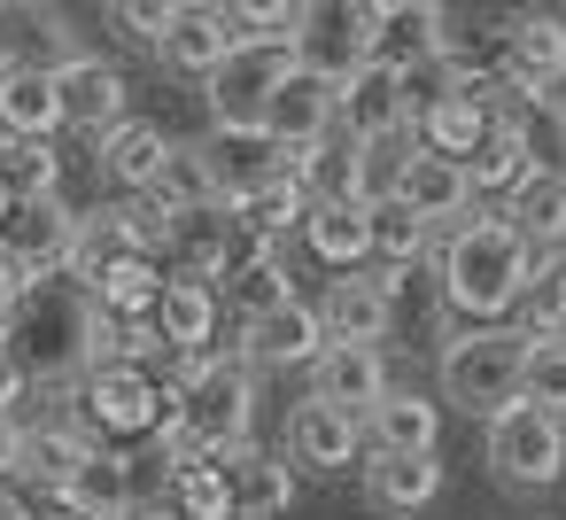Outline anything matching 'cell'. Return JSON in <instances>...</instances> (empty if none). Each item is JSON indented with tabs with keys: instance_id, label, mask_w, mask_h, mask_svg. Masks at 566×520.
Here are the masks:
<instances>
[{
	"instance_id": "cell-9",
	"label": "cell",
	"mask_w": 566,
	"mask_h": 520,
	"mask_svg": "<svg viewBox=\"0 0 566 520\" xmlns=\"http://www.w3.org/2000/svg\"><path fill=\"white\" fill-rule=\"evenodd\" d=\"M334 125L349 133V148H373V141H396V133H411L403 63H396V55L349 63V71H342V110H334Z\"/></svg>"
},
{
	"instance_id": "cell-2",
	"label": "cell",
	"mask_w": 566,
	"mask_h": 520,
	"mask_svg": "<svg viewBox=\"0 0 566 520\" xmlns=\"http://www.w3.org/2000/svg\"><path fill=\"white\" fill-rule=\"evenodd\" d=\"M164 396H171V427H179L202 458L249 450V427H256V365H249V357L179 365V381H171Z\"/></svg>"
},
{
	"instance_id": "cell-25",
	"label": "cell",
	"mask_w": 566,
	"mask_h": 520,
	"mask_svg": "<svg viewBox=\"0 0 566 520\" xmlns=\"http://www.w3.org/2000/svg\"><path fill=\"white\" fill-rule=\"evenodd\" d=\"M551 71H566V17H520L504 40V86L527 102Z\"/></svg>"
},
{
	"instance_id": "cell-7",
	"label": "cell",
	"mask_w": 566,
	"mask_h": 520,
	"mask_svg": "<svg viewBox=\"0 0 566 520\" xmlns=\"http://www.w3.org/2000/svg\"><path fill=\"white\" fill-rule=\"evenodd\" d=\"M295 48H233L218 79H202V102H210V125L233 133V141H264V102L272 86L287 79Z\"/></svg>"
},
{
	"instance_id": "cell-42",
	"label": "cell",
	"mask_w": 566,
	"mask_h": 520,
	"mask_svg": "<svg viewBox=\"0 0 566 520\" xmlns=\"http://www.w3.org/2000/svg\"><path fill=\"white\" fill-rule=\"evenodd\" d=\"M527 110H535V117H551V125H566V71H551V79L527 94Z\"/></svg>"
},
{
	"instance_id": "cell-20",
	"label": "cell",
	"mask_w": 566,
	"mask_h": 520,
	"mask_svg": "<svg viewBox=\"0 0 566 520\" xmlns=\"http://www.w3.org/2000/svg\"><path fill=\"white\" fill-rule=\"evenodd\" d=\"M504 226L535 249V264H551V257L566 249V179H558V171L520 179V195H504Z\"/></svg>"
},
{
	"instance_id": "cell-10",
	"label": "cell",
	"mask_w": 566,
	"mask_h": 520,
	"mask_svg": "<svg viewBox=\"0 0 566 520\" xmlns=\"http://www.w3.org/2000/svg\"><path fill=\"white\" fill-rule=\"evenodd\" d=\"M78 233H86L78 210H63V202H24L17 226L0 233V257H9L32 288H48V280H71V264H78Z\"/></svg>"
},
{
	"instance_id": "cell-4",
	"label": "cell",
	"mask_w": 566,
	"mask_h": 520,
	"mask_svg": "<svg viewBox=\"0 0 566 520\" xmlns=\"http://www.w3.org/2000/svg\"><path fill=\"white\" fill-rule=\"evenodd\" d=\"M527 350H535V334H520V326H465V334H450L442 342V404H458L473 419H496L527 388Z\"/></svg>"
},
{
	"instance_id": "cell-15",
	"label": "cell",
	"mask_w": 566,
	"mask_h": 520,
	"mask_svg": "<svg viewBox=\"0 0 566 520\" xmlns=\"http://www.w3.org/2000/svg\"><path fill=\"white\" fill-rule=\"evenodd\" d=\"M94 156H102V179H109L117 195H156L179 148H171V133H164V125L125 117L117 133H102V141H94Z\"/></svg>"
},
{
	"instance_id": "cell-44",
	"label": "cell",
	"mask_w": 566,
	"mask_h": 520,
	"mask_svg": "<svg viewBox=\"0 0 566 520\" xmlns=\"http://www.w3.org/2000/svg\"><path fill=\"white\" fill-rule=\"evenodd\" d=\"M17 210H24V195L9 187V171H0V233H9V226H17Z\"/></svg>"
},
{
	"instance_id": "cell-13",
	"label": "cell",
	"mask_w": 566,
	"mask_h": 520,
	"mask_svg": "<svg viewBox=\"0 0 566 520\" xmlns=\"http://www.w3.org/2000/svg\"><path fill=\"white\" fill-rule=\"evenodd\" d=\"M357 443H365V419H349V412H334V404L311 396V404L287 412L280 458L303 466V474H342V466H357Z\"/></svg>"
},
{
	"instance_id": "cell-5",
	"label": "cell",
	"mask_w": 566,
	"mask_h": 520,
	"mask_svg": "<svg viewBox=\"0 0 566 520\" xmlns=\"http://www.w3.org/2000/svg\"><path fill=\"white\" fill-rule=\"evenodd\" d=\"M171 419V396H164V381L156 373H140V365H94L86 381H78V427L109 450V443H140V435H156Z\"/></svg>"
},
{
	"instance_id": "cell-34",
	"label": "cell",
	"mask_w": 566,
	"mask_h": 520,
	"mask_svg": "<svg viewBox=\"0 0 566 520\" xmlns=\"http://www.w3.org/2000/svg\"><path fill=\"white\" fill-rule=\"evenodd\" d=\"M226 295H233L241 326H249V319H264V311H280V303H295V288H287V264H280L272 249H264V257H249V264H233Z\"/></svg>"
},
{
	"instance_id": "cell-28",
	"label": "cell",
	"mask_w": 566,
	"mask_h": 520,
	"mask_svg": "<svg viewBox=\"0 0 566 520\" xmlns=\"http://www.w3.org/2000/svg\"><path fill=\"white\" fill-rule=\"evenodd\" d=\"M365 489H373V505H388V512H427V505L442 497V458L373 450V466H365Z\"/></svg>"
},
{
	"instance_id": "cell-30",
	"label": "cell",
	"mask_w": 566,
	"mask_h": 520,
	"mask_svg": "<svg viewBox=\"0 0 566 520\" xmlns=\"http://www.w3.org/2000/svg\"><path fill=\"white\" fill-rule=\"evenodd\" d=\"M280 164H287V179H295L311 202H357V148L318 141V148H295V156H280Z\"/></svg>"
},
{
	"instance_id": "cell-29",
	"label": "cell",
	"mask_w": 566,
	"mask_h": 520,
	"mask_svg": "<svg viewBox=\"0 0 566 520\" xmlns=\"http://www.w3.org/2000/svg\"><path fill=\"white\" fill-rule=\"evenodd\" d=\"M365 233H373V272H411L434 249V226L411 202H373L365 210Z\"/></svg>"
},
{
	"instance_id": "cell-1",
	"label": "cell",
	"mask_w": 566,
	"mask_h": 520,
	"mask_svg": "<svg viewBox=\"0 0 566 520\" xmlns=\"http://www.w3.org/2000/svg\"><path fill=\"white\" fill-rule=\"evenodd\" d=\"M527 280H535V249L504 226V210H481L458 233H442V295L473 326H504V311H520Z\"/></svg>"
},
{
	"instance_id": "cell-40",
	"label": "cell",
	"mask_w": 566,
	"mask_h": 520,
	"mask_svg": "<svg viewBox=\"0 0 566 520\" xmlns=\"http://www.w3.org/2000/svg\"><path fill=\"white\" fill-rule=\"evenodd\" d=\"M24 450H32V427H24L17 412H0V489L24 481Z\"/></svg>"
},
{
	"instance_id": "cell-11",
	"label": "cell",
	"mask_w": 566,
	"mask_h": 520,
	"mask_svg": "<svg viewBox=\"0 0 566 520\" xmlns=\"http://www.w3.org/2000/svg\"><path fill=\"white\" fill-rule=\"evenodd\" d=\"M396 288H403V272H342V280L326 288V303H318L326 342L380 350V342H388V326H396Z\"/></svg>"
},
{
	"instance_id": "cell-27",
	"label": "cell",
	"mask_w": 566,
	"mask_h": 520,
	"mask_svg": "<svg viewBox=\"0 0 566 520\" xmlns=\"http://www.w3.org/2000/svg\"><path fill=\"white\" fill-rule=\"evenodd\" d=\"M164 272H156V257H125V264H109L86 295H94V311L102 319H117V326H148L156 319V303H164Z\"/></svg>"
},
{
	"instance_id": "cell-46",
	"label": "cell",
	"mask_w": 566,
	"mask_h": 520,
	"mask_svg": "<svg viewBox=\"0 0 566 520\" xmlns=\"http://www.w3.org/2000/svg\"><path fill=\"white\" fill-rule=\"evenodd\" d=\"M0 17H9V9H0Z\"/></svg>"
},
{
	"instance_id": "cell-17",
	"label": "cell",
	"mask_w": 566,
	"mask_h": 520,
	"mask_svg": "<svg viewBox=\"0 0 566 520\" xmlns=\"http://www.w3.org/2000/svg\"><path fill=\"white\" fill-rule=\"evenodd\" d=\"M241 350H249V365H318L326 357V319H318V303L295 295V303L249 319L241 326Z\"/></svg>"
},
{
	"instance_id": "cell-37",
	"label": "cell",
	"mask_w": 566,
	"mask_h": 520,
	"mask_svg": "<svg viewBox=\"0 0 566 520\" xmlns=\"http://www.w3.org/2000/svg\"><path fill=\"white\" fill-rule=\"evenodd\" d=\"M0 171H9V187H17L24 202H55V187H63V164L48 156V141H9Z\"/></svg>"
},
{
	"instance_id": "cell-26",
	"label": "cell",
	"mask_w": 566,
	"mask_h": 520,
	"mask_svg": "<svg viewBox=\"0 0 566 520\" xmlns=\"http://www.w3.org/2000/svg\"><path fill=\"white\" fill-rule=\"evenodd\" d=\"M303 249H311L326 272H357V264H373L365 210H357V202H311V218H303Z\"/></svg>"
},
{
	"instance_id": "cell-22",
	"label": "cell",
	"mask_w": 566,
	"mask_h": 520,
	"mask_svg": "<svg viewBox=\"0 0 566 520\" xmlns=\"http://www.w3.org/2000/svg\"><path fill=\"white\" fill-rule=\"evenodd\" d=\"M226 474H233V512L241 520H280L287 505H295V466L280 458V450H233V458H218Z\"/></svg>"
},
{
	"instance_id": "cell-14",
	"label": "cell",
	"mask_w": 566,
	"mask_h": 520,
	"mask_svg": "<svg viewBox=\"0 0 566 520\" xmlns=\"http://www.w3.org/2000/svg\"><path fill=\"white\" fill-rule=\"evenodd\" d=\"M388 388H396L388 381V357L380 350H357V342H326V357L311 365V396L334 404V412H349V419H373Z\"/></svg>"
},
{
	"instance_id": "cell-23",
	"label": "cell",
	"mask_w": 566,
	"mask_h": 520,
	"mask_svg": "<svg viewBox=\"0 0 566 520\" xmlns=\"http://www.w3.org/2000/svg\"><path fill=\"white\" fill-rule=\"evenodd\" d=\"M156 55H164V71H187V79H218V71H226V55H233L226 9H179Z\"/></svg>"
},
{
	"instance_id": "cell-35",
	"label": "cell",
	"mask_w": 566,
	"mask_h": 520,
	"mask_svg": "<svg viewBox=\"0 0 566 520\" xmlns=\"http://www.w3.org/2000/svg\"><path fill=\"white\" fill-rule=\"evenodd\" d=\"M171 512H179V520H241V512H233V474H226V466H187V474H171Z\"/></svg>"
},
{
	"instance_id": "cell-41",
	"label": "cell",
	"mask_w": 566,
	"mask_h": 520,
	"mask_svg": "<svg viewBox=\"0 0 566 520\" xmlns=\"http://www.w3.org/2000/svg\"><path fill=\"white\" fill-rule=\"evenodd\" d=\"M32 303V280L9 264V257H0V342H9V326H17V311Z\"/></svg>"
},
{
	"instance_id": "cell-36",
	"label": "cell",
	"mask_w": 566,
	"mask_h": 520,
	"mask_svg": "<svg viewBox=\"0 0 566 520\" xmlns=\"http://www.w3.org/2000/svg\"><path fill=\"white\" fill-rule=\"evenodd\" d=\"M520 334H535V342L566 334V257L535 264V280H527V295H520Z\"/></svg>"
},
{
	"instance_id": "cell-12",
	"label": "cell",
	"mask_w": 566,
	"mask_h": 520,
	"mask_svg": "<svg viewBox=\"0 0 566 520\" xmlns=\"http://www.w3.org/2000/svg\"><path fill=\"white\" fill-rule=\"evenodd\" d=\"M55 94H63V133H117L133 110V86H125V71L117 63H102V55H71L63 71H55Z\"/></svg>"
},
{
	"instance_id": "cell-43",
	"label": "cell",
	"mask_w": 566,
	"mask_h": 520,
	"mask_svg": "<svg viewBox=\"0 0 566 520\" xmlns=\"http://www.w3.org/2000/svg\"><path fill=\"white\" fill-rule=\"evenodd\" d=\"M17 396H24V365L9 357V342H0V412H9Z\"/></svg>"
},
{
	"instance_id": "cell-33",
	"label": "cell",
	"mask_w": 566,
	"mask_h": 520,
	"mask_svg": "<svg viewBox=\"0 0 566 520\" xmlns=\"http://www.w3.org/2000/svg\"><path fill=\"white\" fill-rule=\"evenodd\" d=\"M411 156H419V141H411V133L357 148V210H373V202H396V195H403V171H411Z\"/></svg>"
},
{
	"instance_id": "cell-3",
	"label": "cell",
	"mask_w": 566,
	"mask_h": 520,
	"mask_svg": "<svg viewBox=\"0 0 566 520\" xmlns=\"http://www.w3.org/2000/svg\"><path fill=\"white\" fill-rule=\"evenodd\" d=\"M94 342H102V311L86 288H32V303L9 326V357L24 365V381H63V373H94Z\"/></svg>"
},
{
	"instance_id": "cell-24",
	"label": "cell",
	"mask_w": 566,
	"mask_h": 520,
	"mask_svg": "<svg viewBox=\"0 0 566 520\" xmlns=\"http://www.w3.org/2000/svg\"><path fill=\"white\" fill-rule=\"evenodd\" d=\"M365 435H373V450L434 458V443H442V404H427L419 388H388V396H380V412L365 419Z\"/></svg>"
},
{
	"instance_id": "cell-39",
	"label": "cell",
	"mask_w": 566,
	"mask_h": 520,
	"mask_svg": "<svg viewBox=\"0 0 566 520\" xmlns=\"http://www.w3.org/2000/svg\"><path fill=\"white\" fill-rule=\"evenodd\" d=\"M171 0H125V9H117V24L133 32V40H148V48H164V32H171Z\"/></svg>"
},
{
	"instance_id": "cell-32",
	"label": "cell",
	"mask_w": 566,
	"mask_h": 520,
	"mask_svg": "<svg viewBox=\"0 0 566 520\" xmlns=\"http://www.w3.org/2000/svg\"><path fill=\"white\" fill-rule=\"evenodd\" d=\"M109 218H117V233H125L133 257H164V249H179V226H187L164 195H125Z\"/></svg>"
},
{
	"instance_id": "cell-16",
	"label": "cell",
	"mask_w": 566,
	"mask_h": 520,
	"mask_svg": "<svg viewBox=\"0 0 566 520\" xmlns=\"http://www.w3.org/2000/svg\"><path fill=\"white\" fill-rule=\"evenodd\" d=\"M0 133L9 141H55L63 133L55 63H0Z\"/></svg>"
},
{
	"instance_id": "cell-8",
	"label": "cell",
	"mask_w": 566,
	"mask_h": 520,
	"mask_svg": "<svg viewBox=\"0 0 566 520\" xmlns=\"http://www.w3.org/2000/svg\"><path fill=\"white\" fill-rule=\"evenodd\" d=\"M334 110H342V71H326V63L295 55V63H287V79H280V86H272V102H264V141H272L280 156L318 148V141L334 133Z\"/></svg>"
},
{
	"instance_id": "cell-45",
	"label": "cell",
	"mask_w": 566,
	"mask_h": 520,
	"mask_svg": "<svg viewBox=\"0 0 566 520\" xmlns=\"http://www.w3.org/2000/svg\"><path fill=\"white\" fill-rule=\"evenodd\" d=\"M133 520H179V512H171V505H140Z\"/></svg>"
},
{
	"instance_id": "cell-38",
	"label": "cell",
	"mask_w": 566,
	"mask_h": 520,
	"mask_svg": "<svg viewBox=\"0 0 566 520\" xmlns=\"http://www.w3.org/2000/svg\"><path fill=\"white\" fill-rule=\"evenodd\" d=\"M520 396L543 404L551 419H566V334H551V342L527 350V388H520Z\"/></svg>"
},
{
	"instance_id": "cell-21",
	"label": "cell",
	"mask_w": 566,
	"mask_h": 520,
	"mask_svg": "<svg viewBox=\"0 0 566 520\" xmlns=\"http://www.w3.org/2000/svg\"><path fill=\"white\" fill-rule=\"evenodd\" d=\"M156 334L171 342L179 365H202V357H210V334H218V288H202V280H171L164 303H156Z\"/></svg>"
},
{
	"instance_id": "cell-18",
	"label": "cell",
	"mask_w": 566,
	"mask_h": 520,
	"mask_svg": "<svg viewBox=\"0 0 566 520\" xmlns=\"http://www.w3.org/2000/svg\"><path fill=\"white\" fill-rule=\"evenodd\" d=\"M489 133H496V117H489L481 102H465V94H442L434 110L411 117L419 156H442V164H473V156L489 148Z\"/></svg>"
},
{
	"instance_id": "cell-19",
	"label": "cell",
	"mask_w": 566,
	"mask_h": 520,
	"mask_svg": "<svg viewBox=\"0 0 566 520\" xmlns=\"http://www.w3.org/2000/svg\"><path fill=\"white\" fill-rule=\"evenodd\" d=\"M396 202H411L434 233H458V226L473 218V179H465V164L411 156V171H403V195H396Z\"/></svg>"
},
{
	"instance_id": "cell-6",
	"label": "cell",
	"mask_w": 566,
	"mask_h": 520,
	"mask_svg": "<svg viewBox=\"0 0 566 520\" xmlns=\"http://www.w3.org/2000/svg\"><path fill=\"white\" fill-rule=\"evenodd\" d=\"M489 474L504 489H551L566 474V419H551L543 404H504L489 419Z\"/></svg>"
},
{
	"instance_id": "cell-31",
	"label": "cell",
	"mask_w": 566,
	"mask_h": 520,
	"mask_svg": "<svg viewBox=\"0 0 566 520\" xmlns=\"http://www.w3.org/2000/svg\"><path fill=\"white\" fill-rule=\"evenodd\" d=\"M520 117V110H512ZM496 125L489 133V148L465 164V179H473V195H520V179H535V164H527V141H520V125Z\"/></svg>"
}]
</instances>
